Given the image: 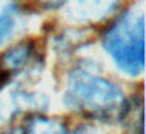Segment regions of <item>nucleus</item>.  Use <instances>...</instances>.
Listing matches in <instances>:
<instances>
[{
  "label": "nucleus",
  "instance_id": "nucleus-7",
  "mask_svg": "<svg viewBox=\"0 0 146 134\" xmlns=\"http://www.w3.org/2000/svg\"><path fill=\"white\" fill-rule=\"evenodd\" d=\"M49 2H52V3H60L61 0H49Z\"/></svg>",
  "mask_w": 146,
  "mask_h": 134
},
{
  "label": "nucleus",
  "instance_id": "nucleus-1",
  "mask_svg": "<svg viewBox=\"0 0 146 134\" xmlns=\"http://www.w3.org/2000/svg\"><path fill=\"white\" fill-rule=\"evenodd\" d=\"M66 99L69 106L98 118L115 117L124 107L121 88L85 68L69 74Z\"/></svg>",
  "mask_w": 146,
  "mask_h": 134
},
{
  "label": "nucleus",
  "instance_id": "nucleus-2",
  "mask_svg": "<svg viewBox=\"0 0 146 134\" xmlns=\"http://www.w3.org/2000/svg\"><path fill=\"white\" fill-rule=\"evenodd\" d=\"M143 14L129 11L123 14L104 35V48L119 70L140 74L145 65Z\"/></svg>",
  "mask_w": 146,
  "mask_h": 134
},
{
  "label": "nucleus",
  "instance_id": "nucleus-3",
  "mask_svg": "<svg viewBox=\"0 0 146 134\" xmlns=\"http://www.w3.org/2000/svg\"><path fill=\"white\" fill-rule=\"evenodd\" d=\"M22 134H68L64 126L55 120L46 117H33L25 123L21 131Z\"/></svg>",
  "mask_w": 146,
  "mask_h": 134
},
{
  "label": "nucleus",
  "instance_id": "nucleus-6",
  "mask_svg": "<svg viewBox=\"0 0 146 134\" xmlns=\"http://www.w3.org/2000/svg\"><path fill=\"white\" fill-rule=\"evenodd\" d=\"M77 134H98L94 131H82V133H77Z\"/></svg>",
  "mask_w": 146,
  "mask_h": 134
},
{
  "label": "nucleus",
  "instance_id": "nucleus-4",
  "mask_svg": "<svg viewBox=\"0 0 146 134\" xmlns=\"http://www.w3.org/2000/svg\"><path fill=\"white\" fill-rule=\"evenodd\" d=\"M16 25V10L11 0H0V43L8 40Z\"/></svg>",
  "mask_w": 146,
  "mask_h": 134
},
{
  "label": "nucleus",
  "instance_id": "nucleus-8",
  "mask_svg": "<svg viewBox=\"0 0 146 134\" xmlns=\"http://www.w3.org/2000/svg\"><path fill=\"white\" fill-rule=\"evenodd\" d=\"M10 134H22V133H21V131H17V133H10Z\"/></svg>",
  "mask_w": 146,
  "mask_h": 134
},
{
  "label": "nucleus",
  "instance_id": "nucleus-5",
  "mask_svg": "<svg viewBox=\"0 0 146 134\" xmlns=\"http://www.w3.org/2000/svg\"><path fill=\"white\" fill-rule=\"evenodd\" d=\"M118 0H77V7L85 16L101 17L113 8Z\"/></svg>",
  "mask_w": 146,
  "mask_h": 134
}]
</instances>
